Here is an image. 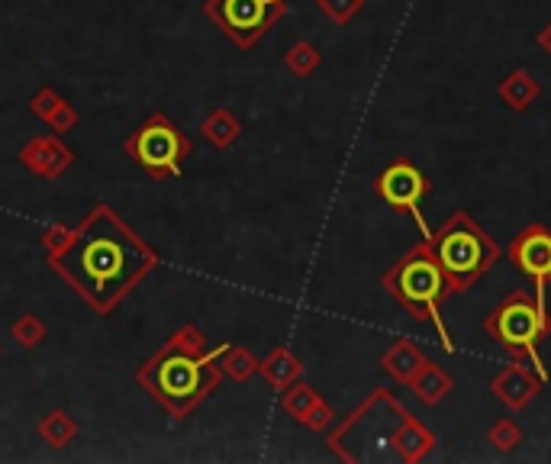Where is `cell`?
<instances>
[{"label":"cell","mask_w":551,"mask_h":464,"mask_svg":"<svg viewBox=\"0 0 551 464\" xmlns=\"http://www.w3.org/2000/svg\"><path fill=\"white\" fill-rule=\"evenodd\" d=\"M49 265L100 316H110L126 294L158 268V252L113 207H97L75 226V239Z\"/></svg>","instance_id":"6da1fadb"},{"label":"cell","mask_w":551,"mask_h":464,"mask_svg":"<svg viewBox=\"0 0 551 464\" xmlns=\"http://www.w3.org/2000/svg\"><path fill=\"white\" fill-rule=\"evenodd\" d=\"M220 348L207 352L203 332L187 323L145 361L136 381L145 387V394H152L165 406L171 419H184L220 387Z\"/></svg>","instance_id":"7a4b0ae2"},{"label":"cell","mask_w":551,"mask_h":464,"mask_svg":"<svg viewBox=\"0 0 551 464\" xmlns=\"http://www.w3.org/2000/svg\"><path fill=\"white\" fill-rule=\"evenodd\" d=\"M381 284L413 319H419V323H432L435 332H439L442 348L448 355H455V342H452V336H448L442 313H439L442 300L452 294V287H448V278L439 265V258H435V249H432L429 239H423L403 258H397L394 265L384 271Z\"/></svg>","instance_id":"3957f363"},{"label":"cell","mask_w":551,"mask_h":464,"mask_svg":"<svg viewBox=\"0 0 551 464\" xmlns=\"http://www.w3.org/2000/svg\"><path fill=\"white\" fill-rule=\"evenodd\" d=\"M484 332L513 358L535 365V371L548 381V371L539 358V342L551 332V316L545 313V287H539L535 294H526V290L510 294L484 319Z\"/></svg>","instance_id":"277c9868"},{"label":"cell","mask_w":551,"mask_h":464,"mask_svg":"<svg viewBox=\"0 0 551 464\" xmlns=\"http://www.w3.org/2000/svg\"><path fill=\"white\" fill-rule=\"evenodd\" d=\"M429 242L445 271L452 294L474 287L487 274L493 261L500 258L497 242H493L468 213H455L439 232H432Z\"/></svg>","instance_id":"5b68a950"},{"label":"cell","mask_w":551,"mask_h":464,"mask_svg":"<svg viewBox=\"0 0 551 464\" xmlns=\"http://www.w3.org/2000/svg\"><path fill=\"white\" fill-rule=\"evenodd\" d=\"M403 416L406 406L390 390L377 387L352 416H345V423L336 432H329V448L352 464L377 458L384 442L394 445V432L403 423Z\"/></svg>","instance_id":"8992f818"},{"label":"cell","mask_w":551,"mask_h":464,"mask_svg":"<svg viewBox=\"0 0 551 464\" xmlns=\"http://www.w3.org/2000/svg\"><path fill=\"white\" fill-rule=\"evenodd\" d=\"M126 152L152 178H181V165L194 152V145L165 113H155L126 139Z\"/></svg>","instance_id":"52a82bcc"},{"label":"cell","mask_w":551,"mask_h":464,"mask_svg":"<svg viewBox=\"0 0 551 464\" xmlns=\"http://www.w3.org/2000/svg\"><path fill=\"white\" fill-rule=\"evenodd\" d=\"M287 0H207L203 13L223 29L239 49H252L281 20Z\"/></svg>","instance_id":"ba28073f"},{"label":"cell","mask_w":551,"mask_h":464,"mask_svg":"<svg viewBox=\"0 0 551 464\" xmlns=\"http://www.w3.org/2000/svg\"><path fill=\"white\" fill-rule=\"evenodd\" d=\"M374 191L381 194L387 207L413 213V220L419 223V229H423V236L426 239L432 236L426 220H423V210H419V203H423V197L429 194V178L413 162H394L390 168H384L381 178H377V184H374Z\"/></svg>","instance_id":"9c48e42d"},{"label":"cell","mask_w":551,"mask_h":464,"mask_svg":"<svg viewBox=\"0 0 551 464\" xmlns=\"http://www.w3.org/2000/svg\"><path fill=\"white\" fill-rule=\"evenodd\" d=\"M513 265L535 281V287L551 284V229L526 226L510 245Z\"/></svg>","instance_id":"30bf717a"},{"label":"cell","mask_w":551,"mask_h":464,"mask_svg":"<svg viewBox=\"0 0 551 464\" xmlns=\"http://www.w3.org/2000/svg\"><path fill=\"white\" fill-rule=\"evenodd\" d=\"M20 162L36 174V178H62L75 165V152L58 136H33L20 149Z\"/></svg>","instance_id":"8fae6325"},{"label":"cell","mask_w":551,"mask_h":464,"mask_svg":"<svg viewBox=\"0 0 551 464\" xmlns=\"http://www.w3.org/2000/svg\"><path fill=\"white\" fill-rule=\"evenodd\" d=\"M542 384H545V377L539 371H529L526 365H510V368H503L497 377H493L490 390H493V397L503 400L510 410L519 413L542 394Z\"/></svg>","instance_id":"7c38bea8"},{"label":"cell","mask_w":551,"mask_h":464,"mask_svg":"<svg viewBox=\"0 0 551 464\" xmlns=\"http://www.w3.org/2000/svg\"><path fill=\"white\" fill-rule=\"evenodd\" d=\"M29 110H33L36 120H42L55 136H62V133H71V129L78 126V110L68 104V100L55 91V87L49 84H42L39 91L33 94V100H29Z\"/></svg>","instance_id":"4fadbf2b"},{"label":"cell","mask_w":551,"mask_h":464,"mask_svg":"<svg viewBox=\"0 0 551 464\" xmlns=\"http://www.w3.org/2000/svg\"><path fill=\"white\" fill-rule=\"evenodd\" d=\"M432 448H435V432L423 423V419L406 410L403 423L394 432V452L403 461H423Z\"/></svg>","instance_id":"5bb4252c"},{"label":"cell","mask_w":551,"mask_h":464,"mask_svg":"<svg viewBox=\"0 0 551 464\" xmlns=\"http://www.w3.org/2000/svg\"><path fill=\"white\" fill-rule=\"evenodd\" d=\"M423 365H426V358H423V352H419L410 339H397L384 352V358H381L384 374L394 377L397 384H406V387H410V381L419 374V368H423Z\"/></svg>","instance_id":"9a60e30c"},{"label":"cell","mask_w":551,"mask_h":464,"mask_svg":"<svg viewBox=\"0 0 551 464\" xmlns=\"http://www.w3.org/2000/svg\"><path fill=\"white\" fill-rule=\"evenodd\" d=\"M258 374L265 377V381L274 387V390H284V387H290L294 381H300V374H303V365H300V358L290 352V348H274V352L261 361V368H258Z\"/></svg>","instance_id":"2e32d148"},{"label":"cell","mask_w":551,"mask_h":464,"mask_svg":"<svg viewBox=\"0 0 551 464\" xmlns=\"http://www.w3.org/2000/svg\"><path fill=\"white\" fill-rule=\"evenodd\" d=\"M497 94H500V100L510 110H526V107L535 104V100H539L542 87H539V81L529 75V71L516 68V71H510V75L500 81Z\"/></svg>","instance_id":"e0dca14e"},{"label":"cell","mask_w":551,"mask_h":464,"mask_svg":"<svg viewBox=\"0 0 551 464\" xmlns=\"http://www.w3.org/2000/svg\"><path fill=\"white\" fill-rule=\"evenodd\" d=\"M452 377H448L439 365H432V361H426L423 368H419V374L410 381V390L413 397L423 403V406H435L442 403L448 397V390H452Z\"/></svg>","instance_id":"ac0fdd59"},{"label":"cell","mask_w":551,"mask_h":464,"mask_svg":"<svg viewBox=\"0 0 551 464\" xmlns=\"http://www.w3.org/2000/svg\"><path fill=\"white\" fill-rule=\"evenodd\" d=\"M200 133L203 139H207L213 149H229V145H236L239 136H242V123H239V116L226 110V107H216L207 120H203L200 126Z\"/></svg>","instance_id":"d6986e66"},{"label":"cell","mask_w":551,"mask_h":464,"mask_svg":"<svg viewBox=\"0 0 551 464\" xmlns=\"http://www.w3.org/2000/svg\"><path fill=\"white\" fill-rule=\"evenodd\" d=\"M220 368L236 384H245V381H252V377L258 374L261 361L249 352V348H242V345H223L220 348Z\"/></svg>","instance_id":"ffe728a7"},{"label":"cell","mask_w":551,"mask_h":464,"mask_svg":"<svg viewBox=\"0 0 551 464\" xmlns=\"http://www.w3.org/2000/svg\"><path fill=\"white\" fill-rule=\"evenodd\" d=\"M75 435H78V423L71 419L65 410H52L42 416V423H39V439L46 442L49 448H68L71 442H75Z\"/></svg>","instance_id":"44dd1931"},{"label":"cell","mask_w":551,"mask_h":464,"mask_svg":"<svg viewBox=\"0 0 551 464\" xmlns=\"http://www.w3.org/2000/svg\"><path fill=\"white\" fill-rule=\"evenodd\" d=\"M323 400L319 397V390L310 387V384H303V381H294L290 387H284V397H281V406H284V413L294 419V423L303 426V419L310 416L313 406Z\"/></svg>","instance_id":"7402d4cb"},{"label":"cell","mask_w":551,"mask_h":464,"mask_svg":"<svg viewBox=\"0 0 551 464\" xmlns=\"http://www.w3.org/2000/svg\"><path fill=\"white\" fill-rule=\"evenodd\" d=\"M284 65H287V71L290 75H297V78H310L313 71L323 65V52H319L313 42H294V46L287 49V55H284Z\"/></svg>","instance_id":"603a6c76"},{"label":"cell","mask_w":551,"mask_h":464,"mask_svg":"<svg viewBox=\"0 0 551 464\" xmlns=\"http://www.w3.org/2000/svg\"><path fill=\"white\" fill-rule=\"evenodd\" d=\"M10 339L20 348H36L46 339V323H42L36 313H23L10 323Z\"/></svg>","instance_id":"cb8c5ba5"},{"label":"cell","mask_w":551,"mask_h":464,"mask_svg":"<svg viewBox=\"0 0 551 464\" xmlns=\"http://www.w3.org/2000/svg\"><path fill=\"white\" fill-rule=\"evenodd\" d=\"M519 442H522V429L516 419H500V423H493L490 445L497 448V452H516Z\"/></svg>","instance_id":"d4e9b609"},{"label":"cell","mask_w":551,"mask_h":464,"mask_svg":"<svg viewBox=\"0 0 551 464\" xmlns=\"http://www.w3.org/2000/svg\"><path fill=\"white\" fill-rule=\"evenodd\" d=\"M316 7L323 10L332 23L345 26V23H352L358 17L361 7H365V0H316Z\"/></svg>","instance_id":"484cf974"},{"label":"cell","mask_w":551,"mask_h":464,"mask_svg":"<svg viewBox=\"0 0 551 464\" xmlns=\"http://www.w3.org/2000/svg\"><path fill=\"white\" fill-rule=\"evenodd\" d=\"M71 239H75V226H65V223H52L46 232H42V249H46L49 261L62 255L71 245Z\"/></svg>","instance_id":"4316f807"},{"label":"cell","mask_w":551,"mask_h":464,"mask_svg":"<svg viewBox=\"0 0 551 464\" xmlns=\"http://www.w3.org/2000/svg\"><path fill=\"white\" fill-rule=\"evenodd\" d=\"M332 423H336V413H332V406L326 400H319L310 410V416L303 419V426H307L310 432H326Z\"/></svg>","instance_id":"83f0119b"},{"label":"cell","mask_w":551,"mask_h":464,"mask_svg":"<svg viewBox=\"0 0 551 464\" xmlns=\"http://www.w3.org/2000/svg\"><path fill=\"white\" fill-rule=\"evenodd\" d=\"M539 46H542V52L551 58V23H548V26L542 29V33H539Z\"/></svg>","instance_id":"f1b7e54d"},{"label":"cell","mask_w":551,"mask_h":464,"mask_svg":"<svg viewBox=\"0 0 551 464\" xmlns=\"http://www.w3.org/2000/svg\"><path fill=\"white\" fill-rule=\"evenodd\" d=\"M548 287H551V284H548Z\"/></svg>","instance_id":"f546056e"}]
</instances>
